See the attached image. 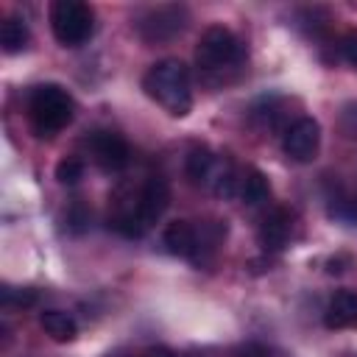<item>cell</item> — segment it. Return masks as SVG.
Here are the masks:
<instances>
[{"mask_svg": "<svg viewBox=\"0 0 357 357\" xmlns=\"http://www.w3.org/2000/svg\"><path fill=\"white\" fill-rule=\"evenodd\" d=\"M220 165H223V159L215 156L206 145H195V148H190V153L184 159V173H187V178L192 184L212 187L215 178H218V173H220Z\"/></svg>", "mask_w": 357, "mask_h": 357, "instance_id": "30bf717a", "label": "cell"}, {"mask_svg": "<svg viewBox=\"0 0 357 357\" xmlns=\"http://www.w3.org/2000/svg\"><path fill=\"white\" fill-rule=\"evenodd\" d=\"M162 243L173 257H192L198 251V231L190 220H170L165 226Z\"/></svg>", "mask_w": 357, "mask_h": 357, "instance_id": "8fae6325", "label": "cell"}, {"mask_svg": "<svg viewBox=\"0 0 357 357\" xmlns=\"http://www.w3.org/2000/svg\"><path fill=\"white\" fill-rule=\"evenodd\" d=\"M81 176H84V162L75 159V156H64V159L56 165V178H59V184H64V187L78 184Z\"/></svg>", "mask_w": 357, "mask_h": 357, "instance_id": "2e32d148", "label": "cell"}, {"mask_svg": "<svg viewBox=\"0 0 357 357\" xmlns=\"http://www.w3.org/2000/svg\"><path fill=\"white\" fill-rule=\"evenodd\" d=\"M86 148H89L95 165L100 170H106V173L123 170L128 165V159H131L128 142L120 134H114V131H95V134H89Z\"/></svg>", "mask_w": 357, "mask_h": 357, "instance_id": "52a82bcc", "label": "cell"}, {"mask_svg": "<svg viewBox=\"0 0 357 357\" xmlns=\"http://www.w3.org/2000/svg\"><path fill=\"white\" fill-rule=\"evenodd\" d=\"M340 53H343V59H346L349 64L357 67V28H351V31L343 33V39H340Z\"/></svg>", "mask_w": 357, "mask_h": 357, "instance_id": "d6986e66", "label": "cell"}, {"mask_svg": "<svg viewBox=\"0 0 357 357\" xmlns=\"http://www.w3.org/2000/svg\"><path fill=\"white\" fill-rule=\"evenodd\" d=\"M290 234H293V215H290L284 206L271 209V212L262 218L259 231H257L259 245L268 248V251H282V248L287 245Z\"/></svg>", "mask_w": 357, "mask_h": 357, "instance_id": "9c48e42d", "label": "cell"}, {"mask_svg": "<svg viewBox=\"0 0 357 357\" xmlns=\"http://www.w3.org/2000/svg\"><path fill=\"white\" fill-rule=\"evenodd\" d=\"M47 17H50V31L56 42L64 47L84 45L95 31V14L81 0H56Z\"/></svg>", "mask_w": 357, "mask_h": 357, "instance_id": "277c9868", "label": "cell"}, {"mask_svg": "<svg viewBox=\"0 0 357 357\" xmlns=\"http://www.w3.org/2000/svg\"><path fill=\"white\" fill-rule=\"evenodd\" d=\"M192 357H198V354H192Z\"/></svg>", "mask_w": 357, "mask_h": 357, "instance_id": "603a6c76", "label": "cell"}, {"mask_svg": "<svg viewBox=\"0 0 357 357\" xmlns=\"http://www.w3.org/2000/svg\"><path fill=\"white\" fill-rule=\"evenodd\" d=\"M321 148V126L312 117L293 120L282 134V151L293 162H312Z\"/></svg>", "mask_w": 357, "mask_h": 357, "instance_id": "8992f818", "label": "cell"}, {"mask_svg": "<svg viewBox=\"0 0 357 357\" xmlns=\"http://www.w3.org/2000/svg\"><path fill=\"white\" fill-rule=\"evenodd\" d=\"M245 59V47L240 42V36L223 25H209L195 47V64L206 73H218V70H229L234 64H240Z\"/></svg>", "mask_w": 357, "mask_h": 357, "instance_id": "3957f363", "label": "cell"}, {"mask_svg": "<svg viewBox=\"0 0 357 357\" xmlns=\"http://www.w3.org/2000/svg\"><path fill=\"white\" fill-rule=\"evenodd\" d=\"M142 89L151 100H156L173 117H184L192 109L190 70L178 59H162L151 64L148 73L142 75Z\"/></svg>", "mask_w": 357, "mask_h": 357, "instance_id": "6da1fadb", "label": "cell"}, {"mask_svg": "<svg viewBox=\"0 0 357 357\" xmlns=\"http://www.w3.org/2000/svg\"><path fill=\"white\" fill-rule=\"evenodd\" d=\"M39 326H42L45 335H47L50 340H56V343H70V340H75V335H78L75 318H73L70 312H64V310H45V312L39 315Z\"/></svg>", "mask_w": 357, "mask_h": 357, "instance_id": "4fadbf2b", "label": "cell"}, {"mask_svg": "<svg viewBox=\"0 0 357 357\" xmlns=\"http://www.w3.org/2000/svg\"><path fill=\"white\" fill-rule=\"evenodd\" d=\"M237 195H240L243 204H248V206H257V204L268 201L271 184H268L265 173L257 170V167H245V170L240 173V178H237Z\"/></svg>", "mask_w": 357, "mask_h": 357, "instance_id": "5bb4252c", "label": "cell"}, {"mask_svg": "<svg viewBox=\"0 0 357 357\" xmlns=\"http://www.w3.org/2000/svg\"><path fill=\"white\" fill-rule=\"evenodd\" d=\"M240 357H271V351L259 343H248L245 349H240Z\"/></svg>", "mask_w": 357, "mask_h": 357, "instance_id": "ffe728a7", "label": "cell"}, {"mask_svg": "<svg viewBox=\"0 0 357 357\" xmlns=\"http://www.w3.org/2000/svg\"><path fill=\"white\" fill-rule=\"evenodd\" d=\"M28 25L22 17H6L0 25V45L6 53H20L28 45Z\"/></svg>", "mask_w": 357, "mask_h": 357, "instance_id": "9a60e30c", "label": "cell"}, {"mask_svg": "<svg viewBox=\"0 0 357 357\" xmlns=\"http://www.w3.org/2000/svg\"><path fill=\"white\" fill-rule=\"evenodd\" d=\"M343 262L349 265L351 259H349L346 254H340V257H332V259H329V268H326V271H329V273H343V271H346V268H343Z\"/></svg>", "mask_w": 357, "mask_h": 357, "instance_id": "44dd1931", "label": "cell"}, {"mask_svg": "<svg viewBox=\"0 0 357 357\" xmlns=\"http://www.w3.org/2000/svg\"><path fill=\"white\" fill-rule=\"evenodd\" d=\"M170 206V184L162 176H148L139 195H137V212L145 226L156 223Z\"/></svg>", "mask_w": 357, "mask_h": 357, "instance_id": "ba28073f", "label": "cell"}, {"mask_svg": "<svg viewBox=\"0 0 357 357\" xmlns=\"http://www.w3.org/2000/svg\"><path fill=\"white\" fill-rule=\"evenodd\" d=\"M329 215L343 220V223H354L357 220V195H337V198H332Z\"/></svg>", "mask_w": 357, "mask_h": 357, "instance_id": "e0dca14e", "label": "cell"}, {"mask_svg": "<svg viewBox=\"0 0 357 357\" xmlns=\"http://www.w3.org/2000/svg\"><path fill=\"white\" fill-rule=\"evenodd\" d=\"M184 28H187V8L184 6H156V8H148L137 20V33L151 45L178 36Z\"/></svg>", "mask_w": 357, "mask_h": 357, "instance_id": "5b68a950", "label": "cell"}, {"mask_svg": "<svg viewBox=\"0 0 357 357\" xmlns=\"http://www.w3.org/2000/svg\"><path fill=\"white\" fill-rule=\"evenodd\" d=\"M145 357H173V351L165 349V346H151V349L145 351Z\"/></svg>", "mask_w": 357, "mask_h": 357, "instance_id": "7402d4cb", "label": "cell"}, {"mask_svg": "<svg viewBox=\"0 0 357 357\" xmlns=\"http://www.w3.org/2000/svg\"><path fill=\"white\" fill-rule=\"evenodd\" d=\"M324 324H326V329L354 326L357 324V293H351V290L335 293L324 310Z\"/></svg>", "mask_w": 357, "mask_h": 357, "instance_id": "7c38bea8", "label": "cell"}, {"mask_svg": "<svg viewBox=\"0 0 357 357\" xmlns=\"http://www.w3.org/2000/svg\"><path fill=\"white\" fill-rule=\"evenodd\" d=\"M28 120L39 137H53L73 120V98L59 84H39L28 95Z\"/></svg>", "mask_w": 357, "mask_h": 357, "instance_id": "7a4b0ae2", "label": "cell"}, {"mask_svg": "<svg viewBox=\"0 0 357 357\" xmlns=\"http://www.w3.org/2000/svg\"><path fill=\"white\" fill-rule=\"evenodd\" d=\"M36 296L33 290H22V287H3V304H17V307H25L31 304Z\"/></svg>", "mask_w": 357, "mask_h": 357, "instance_id": "ac0fdd59", "label": "cell"}]
</instances>
